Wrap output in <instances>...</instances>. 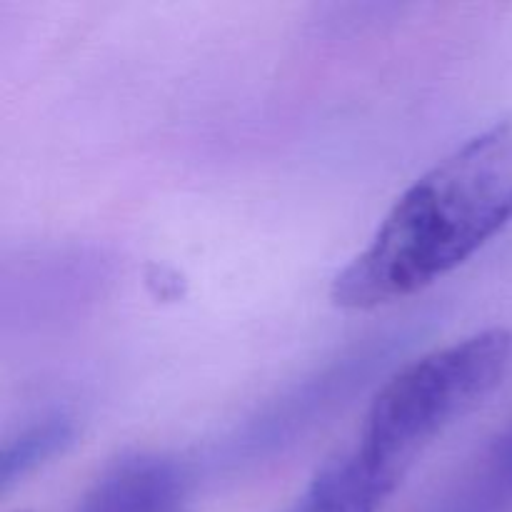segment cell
I'll return each mask as SVG.
<instances>
[{
	"label": "cell",
	"mask_w": 512,
	"mask_h": 512,
	"mask_svg": "<svg viewBox=\"0 0 512 512\" xmlns=\"http://www.w3.org/2000/svg\"><path fill=\"white\" fill-rule=\"evenodd\" d=\"M512 220V113L420 175L335 275L343 310L410 298L468 263Z\"/></svg>",
	"instance_id": "1"
},
{
	"label": "cell",
	"mask_w": 512,
	"mask_h": 512,
	"mask_svg": "<svg viewBox=\"0 0 512 512\" xmlns=\"http://www.w3.org/2000/svg\"><path fill=\"white\" fill-rule=\"evenodd\" d=\"M512 363V333L488 328L435 348L390 375L365 413L355 443L408 475L443 430L500 388Z\"/></svg>",
	"instance_id": "2"
},
{
	"label": "cell",
	"mask_w": 512,
	"mask_h": 512,
	"mask_svg": "<svg viewBox=\"0 0 512 512\" xmlns=\"http://www.w3.org/2000/svg\"><path fill=\"white\" fill-rule=\"evenodd\" d=\"M403 480L405 473L353 443L313 475L285 512H380Z\"/></svg>",
	"instance_id": "3"
},
{
	"label": "cell",
	"mask_w": 512,
	"mask_h": 512,
	"mask_svg": "<svg viewBox=\"0 0 512 512\" xmlns=\"http://www.w3.org/2000/svg\"><path fill=\"white\" fill-rule=\"evenodd\" d=\"M80 512H188L183 475L168 458L130 455L93 485Z\"/></svg>",
	"instance_id": "4"
},
{
	"label": "cell",
	"mask_w": 512,
	"mask_h": 512,
	"mask_svg": "<svg viewBox=\"0 0 512 512\" xmlns=\"http://www.w3.org/2000/svg\"><path fill=\"white\" fill-rule=\"evenodd\" d=\"M73 438L75 425L63 415H53V418L40 420L38 425L10 440L3 450V458H0V483H3V488H10L28 473L38 470L43 463L53 460L55 455L63 453L73 443Z\"/></svg>",
	"instance_id": "5"
}]
</instances>
